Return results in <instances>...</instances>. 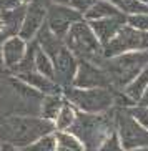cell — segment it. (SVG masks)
<instances>
[{
    "label": "cell",
    "mask_w": 148,
    "mask_h": 151,
    "mask_svg": "<svg viewBox=\"0 0 148 151\" xmlns=\"http://www.w3.org/2000/svg\"><path fill=\"white\" fill-rule=\"evenodd\" d=\"M33 70L38 71L40 75L53 80V62L38 45H37L35 50V57H33Z\"/></svg>",
    "instance_id": "20"
},
{
    "label": "cell",
    "mask_w": 148,
    "mask_h": 151,
    "mask_svg": "<svg viewBox=\"0 0 148 151\" xmlns=\"http://www.w3.org/2000/svg\"><path fill=\"white\" fill-rule=\"evenodd\" d=\"M15 78L20 80L22 83H25L27 86H30V88L37 90L38 93L48 95V93H60V91H62V88H60L52 78H47V76L40 75V73L35 71V70L17 71V73H15Z\"/></svg>",
    "instance_id": "14"
},
{
    "label": "cell",
    "mask_w": 148,
    "mask_h": 151,
    "mask_svg": "<svg viewBox=\"0 0 148 151\" xmlns=\"http://www.w3.org/2000/svg\"><path fill=\"white\" fill-rule=\"evenodd\" d=\"M138 50H148V32L136 30L130 25H123L117 32V35L103 47V58H110L126 52H138Z\"/></svg>",
    "instance_id": "7"
},
{
    "label": "cell",
    "mask_w": 148,
    "mask_h": 151,
    "mask_svg": "<svg viewBox=\"0 0 148 151\" xmlns=\"http://www.w3.org/2000/svg\"><path fill=\"white\" fill-rule=\"evenodd\" d=\"M72 86L78 88H112L108 80L107 71L102 68L100 62H90L78 58L75 78L72 81Z\"/></svg>",
    "instance_id": "9"
},
{
    "label": "cell",
    "mask_w": 148,
    "mask_h": 151,
    "mask_svg": "<svg viewBox=\"0 0 148 151\" xmlns=\"http://www.w3.org/2000/svg\"><path fill=\"white\" fill-rule=\"evenodd\" d=\"M62 95L83 113H105L115 105V95L110 88H78L70 85L62 88Z\"/></svg>",
    "instance_id": "5"
},
{
    "label": "cell",
    "mask_w": 148,
    "mask_h": 151,
    "mask_svg": "<svg viewBox=\"0 0 148 151\" xmlns=\"http://www.w3.org/2000/svg\"><path fill=\"white\" fill-rule=\"evenodd\" d=\"M121 14L135 15V14H148V5L140 0H110Z\"/></svg>",
    "instance_id": "22"
},
{
    "label": "cell",
    "mask_w": 148,
    "mask_h": 151,
    "mask_svg": "<svg viewBox=\"0 0 148 151\" xmlns=\"http://www.w3.org/2000/svg\"><path fill=\"white\" fill-rule=\"evenodd\" d=\"M118 14H121V12L110 0H98L83 14V18L87 22H90V20H98V18L112 17V15H118Z\"/></svg>",
    "instance_id": "18"
},
{
    "label": "cell",
    "mask_w": 148,
    "mask_h": 151,
    "mask_svg": "<svg viewBox=\"0 0 148 151\" xmlns=\"http://www.w3.org/2000/svg\"><path fill=\"white\" fill-rule=\"evenodd\" d=\"M45 18H47L45 0H32L30 4L27 5V10H25L22 25H20V30H18L17 35L20 38H23L25 42L35 40L37 33L43 27Z\"/></svg>",
    "instance_id": "10"
},
{
    "label": "cell",
    "mask_w": 148,
    "mask_h": 151,
    "mask_svg": "<svg viewBox=\"0 0 148 151\" xmlns=\"http://www.w3.org/2000/svg\"><path fill=\"white\" fill-rule=\"evenodd\" d=\"M136 105H142V106H148V85H147V88H145L143 95H142V98L138 100V103Z\"/></svg>",
    "instance_id": "28"
},
{
    "label": "cell",
    "mask_w": 148,
    "mask_h": 151,
    "mask_svg": "<svg viewBox=\"0 0 148 151\" xmlns=\"http://www.w3.org/2000/svg\"><path fill=\"white\" fill-rule=\"evenodd\" d=\"M125 22H126V15L118 14V15H112V17L98 18V20H90L88 25L93 30V33L97 37V40L100 42V45L105 47L113 37L117 35V32L125 25Z\"/></svg>",
    "instance_id": "12"
},
{
    "label": "cell",
    "mask_w": 148,
    "mask_h": 151,
    "mask_svg": "<svg viewBox=\"0 0 148 151\" xmlns=\"http://www.w3.org/2000/svg\"><path fill=\"white\" fill-rule=\"evenodd\" d=\"M45 2H48V4H63V5H68L70 0H45Z\"/></svg>",
    "instance_id": "30"
},
{
    "label": "cell",
    "mask_w": 148,
    "mask_h": 151,
    "mask_svg": "<svg viewBox=\"0 0 148 151\" xmlns=\"http://www.w3.org/2000/svg\"><path fill=\"white\" fill-rule=\"evenodd\" d=\"M28 42L20 38L18 35H10L7 37L0 47V57H2V63L7 70H15L20 60L25 55Z\"/></svg>",
    "instance_id": "13"
},
{
    "label": "cell",
    "mask_w": 148,
    "mask_h": 151,
    "mask_svg": "<svg viewBox=\"0 0 148 151\" xmlns=\"http://www.w3.org/2000/svg\"><path fill=\"white\" fill-rule=\"evenodd\" d=\"M22 150L23 151H57V136H55V131L40 136L33 143L23 146Z\"/></svg>",
    "instance_id": "21"
},
{
    "label": "cell",
    "mask_w": 148,
    "mask_h": 151,
    "mask_svg": "<svg viewBox=\"0 0 148 151\" xmlns=\"http://www.w3.org/2000/svg\"><path fill=\"white\" fill-rule=\"evenodd\" d=\"M115 129V111L83 113L77 110V118L67 131L75 134L85 151H97L100 143Z\"/></svg>",
    "instance_id": "2"
},
{
    "label": "cell",
    "mask_w": 148,
    "mask_h": 151,
    "mask_svg": "<svg viewBox=\"0 0 148 151\" xmlns=\"http://www.w3.org/2000/svg\"><path fill=\"white\" fill-rule=\"evenodd\" d=\"M57 151H73V150H68V148H63V146H58V145H57Z\"/></svg>",
    "instance_id": "32"
},
{
    "label": "cell",
    "mask_w": 148,
    "mask_h": 151,
    "mask_svg": "<svg viewBox=\"0 0 148 151\" xmlns=\"http://www.w3.org/2000/svg\"><path fill=\"white\" fill-rule=\"evenodd\" d=\"M63 45L67 47L77 58L90 60V62H100L103 55V47L97 40L93 30L90 28L85 18H80L68 28L67 35L63 38Z\"/></svg>",
    "instance_id": "4"
},
{
    "label": "cell",
    "mask_w": 148,
    "mask_h": 151,
    "mask_svg": "<svg viewBox=\"0 0 148 151\" xmlns=\"http://www.w3.org/2000/svg\"><path fill=\"white\" fill-rule=\"evenodd\" d=\"M27 5L15 9H0V35H17L22 25Z\"/></svg>",
    "instance_id": "15"
},
{
    "label": "cell",
    "mask_w": 148,
    "mask_h": 151,
    "mask_svg": "<svg viewBox=\"0 0 148 151\" xmlns=\"http://www.w3.org/2000/svg\"><path fill=\"white\" fill-rule=\"evenodd\" d=\"M52 62H53V81L60 88L70 86L77 73L78 58L65 45H62L60 50L55 53V57L52 58Z\"/></svg>",
    "instance_id": "11"
},
{
    "label": "cell",
    "mask_w": 148,
    "mask_h": 151,
    "mask_svg": "<svg viewBox=\"0 0 148 151\" xmlns=\"http://www.w3.org/2000/svg\"><path fill=\"white\" fill-rule=\"evenodd\" d=\"M0 151H4V150H2V146H0Z\"/></svg>",
    "instance_id": "34"
},
{
    "label": "cell",
    "mask_w": 148,
    "mask_h": 151,
    "mask_svg": "<svg viewBox=\"0 0 148 151\" xmlns=\"http://www.w3.org/2000/svg\"><path fill=\"white\" fill-rule=\"evenodd\" d=\"M147 85H148V65L140 71L138 75L135 76L130 83L126 85L125 88H123V95L126 96V100H128L130 103L136 105L138 100L142 98V95H143Z\"/></svg>",
    "instance_id": "16"
},
{
    "label": "cell",
    "mask_w": 148,
    "mask_h": 151,
    "mask_svg": "<svg viewBox=\"0 0 148 151\" xmlns=\"http://www.w3.org/2000/svg\"><path fill=\"white\" fill-rule=\"evenodd\" d=\"M75 118H77V108L73 106V105H70V103L65 100V103L62 105L60 111L57 113V116L53 118V128H55V131H67V129L73 124Z\"/></svg>",
    "instance_id": "19"
},
{
    "label": "cell",
    "mask_w": 148,
    "mask_h": 151,
    "mask_svg": "<svg viewBox=\"0 0 148 151\" xmlns=\"http://www.w3.org/2000/svg\"><path fill=\"white\" fill-rule=\"evenodd\" d=\"M52 131L53 121L42 116H7L0 121V143L23 148Z\"/></svg>",
    "instance_id": "1"
},
{
    "label": "cell",
    "mask_w": 148,
    "mask_h": 151,
    "mask_svg": "<svg viewBox=\"0 0 148 151\" xmlns=\"http://www.w3.org/2000/svg\"><path fill=\"white\" fill-rule=\"evenodd\" d=\"M128 151H148V146H143V148H135V150H128Z\"/></svg>",
    "instance_id": "31"
},
{
    "label": "cell",
    "mask_w": 148,
    "mask_h": 151,
    "mask_svg": "<svg viewBox=\"0 0 148 151\" xmlns=\"http://www.w3.org/2000/svg\"><path fill=\"white\" fill-rule=\"evenodd\" d=\"M126 25L136 28V30L148 32V14H135V15H126Z\"/></svg>",
    "instance_id": "25"
},
{
    "label": "cell",
    "mask_w": 148,
    "mask_h": 151,
    "mask_svg": "<svg viewBox=\"0 0 148 151\" xmlns=\"http://www.w3.org/2000/svg\"><path fill=\"white\" fill-rule=\"evenodd\" d=\"M4 151H23L22 148H17V146H10V145H0Z\"/></svg>",
    "instance_id": "29"
},
{
    "label": "cell",
    "mask_w": 148,
    "mask_h": 151,
    "mask_svg": "<svg viewBox=\"0 0 148 151\" xmlns=\"http://www.w3.org/2000/svg\"><path fill=\"white\" fill-rule=\"evenodd\" d=\"M128 111L131 113V116H133L135 120L138 121V123L148 131V106L133 105L131 108H128Z\"/></svg>",
    "instance_id": "26"
},
{
    "label": "cell",
    "mask_w": 148,
    "mask_h": 151,
    "mask_svg": "<svg viewBox=\"0 0 148 151\" xmlns=\"http://www.w3.org/2000/svg\"><path fill=\"white\" fill-rule=\"evenodd\" d=\"M95 2H98V0H70L68 5H70L73 10H77L78 14H82V17H83V14H85Z\"/></svg>",
    "instance_id": "27"
},
{
    "label": "cell",
    "mask_w": 148,
    "mask_h": 151,
    "mask_svg": "<svg viewBox=\"0 0 148 151\" xmlns=\"http://www.w3.org/2000/svg\"><path fill=\"white\" fill-rule=\"evenodd\" d=\"M115 133L123 151L148 146V131L131 116L128 108L115 111Z\"/></svg>",
    "instance_id": "6"
},
{
    "label": "cell",
    "mask_w": 148,
    "mask_h": 151,
    "mask_svg": "<svg viewBox=\"0 0 148 151\" xmlns=\"http://www.w3.org/2000/svg\"><path fill=\"white\" fill-rule=\"evenodd\" d=\"M140 2H143L145 5H148V0H140Z\"/></svg>",
    "instance_id": "33"
},
{
    "label": "cell",
    "mask_w": 148,
    "mask_h": 151,
    "mask_svg": "<svg viewBox=\"0 0 148 151\" xmlns=\"http://www.w3.org/2000/svg\"><path fill=\"white\" fill-rule=\"evenodd\" d=\"M82 14L73 10L70 5L63 4H48L47 7V18H45V25L52 33H53L58 40L63 42L67 35L68 28L72 27L77 20H80Z\"/></svg>",
    "instance_id": "8"
},
{
    "label": "cell",
    "mask_w": 148,
    "mask_h": 151,
    "mask_svg": "<svg viewBox=\"0 0 148 151\" xmlns=\"http://www.w3.org/2000/svg\"><path fill=\"white\" fill-rule=\"evenodd\" d=\"M97 151H123V148L120 145V139H118L117 133H115V129L100 143V146L97 148Z\"/></svg>",
    "instance_id": "24"
},
{
    "label": "cell",
    "mask_w": 148,
    "mask_h": 151,
    "mask_svg": "<svg viewBox=\"0 0 148 151\" xmlns=\"http://www.w3.org/2000/svg\"><path fill=\"white\" fill-rule=\"evenodd\" d=\"M55 136H57V145L58 146L68 148V150H73V151H85L80 139L70 131H55Z\"/></svg>",
    "instance_id": "23"
},
{
    "label": "cell",
    "mask_w": 148,
    "mask_h": 151,
    "mask_svg": "<svg viewBox=\"0 0 148 151\" xmlns=\"http://www.w3.org/2000/svg\"><path fill=\"white\" fill-rule=\"evenodd\" d=\"M63 103H65V98H63L62 91H60V93L45 95V98L40 103V116L45 118V120L53 121V118L57 116V113L60 111Z\"/></svg>",
    "instance_id": "17"
},
{
    "label": "cell",
    "mask_w": 148,
    "mask_h": 151,
    "mask_svg": "<svg viewBox=\"0 0 148 151\" xmlns=\"http://www.w3.org/2000/svg\"><path fill=\"white\" fill-rule=\"evenodd\" d=\"M100 65L107 71L110 85L123 90L148 65V50L126 52L110 58H102Z\"/></svg>",
    "instance_id": "3"
}]
</instances>
